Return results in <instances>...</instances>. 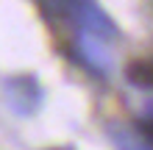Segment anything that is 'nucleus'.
I'll return each mask as SVG.
<instances>
[{
	"mask_svg": "<svg viewBox=\"0 0 153 150\" xmlns=\"http://www.w3.org/2000/svg\"><path fill=\"white\" fill-rule=\"evenodd\" d=\"M137 134L145 145H153V114H145L137 120Z\"/></svg>",
	"mask_w": 153,
	"mask_h": 150,
	"instance_id": "nucleus-6",
	"label": "nucleus"
},
{
	"mask_svg": "<svg viewBox=\"0 0 153 150\" xmlns=\"http://www.w3.org/2000/svg\"><path fill=\"white\" fill-rule=\"evenodd\" d=\"M6 95H8V103L17 114H33L42 103V86L36 83L33 75H14L6 81Z\"/></svg>",
	"mask_w": 153,
	"mask_h": 150,
	"instance_id": "nucleus-2",
	"label": "nucleus"
},
{
	"mask_svg": "<svg viewBox=\"0 0 153 150\" xmlns=\"http://www.w3.org/2000/svg\"><path fill=\"white\" fill-rule=\"evenodd\" d=\"M125 78L128 83L139 86V89H153V58H139L125 67Z\"/></svg>",
	"mask_w": 153,
	"mask_h": 150,
	"instance_id": "nucleus-4",
	"label": "nucleus"
},
{
	"mask_svg": "<svg viewBox=\"0 0 153 150\" xmlns=\"http://www.w3.org/2000/svg\"><path fill=\"white\" fill-rule=\"evenodd\" d=\"M114 142H117V147H120V150H153L150 145H145L142 139L125 134V131H114Z\"/></svg>",
	"mask_w": 153,
	"mask_h": 150,
	"instance_id": "nucleus-5",
	"label": "nucleus"
},
{
	"mask_svg": "<svg viewBox=\"0 0 153 150\" xmlns=\"http://www.w3.org/2000/svg\"><path fill=\"white\" fill-rule=\"evenodd\" d=\"M75 47H78V53H81V58H84V64L92 67L95 72L106 75V72L111 69V53H109V47L103 45V39L89 36V33H81L78 42H75Z\"/></svg>",
	"mask_w": 153,
	"mask_h": 150,
	"instance_id": "nucleus-3",
	"label": "nucleus"
},
{
	"mask_svg": "<svg viewBox=\"0 0 153 150\" xmlns=\"http://www.w3.org/2000/svg\"><path fill=\"white\" fill-rule=\"evenodd\" d=\"M75 25L84 28V33L97 39H114L120 36V28L114 25V20L100 8L97 0H67V14Z\"/></svg>",
	"mask_w": 153,
	"mask_h": 150,
	"instance_id": "nucleus-1",
	"label": "nucleus"
}]
</instances>
